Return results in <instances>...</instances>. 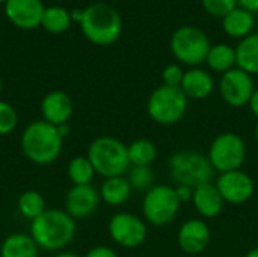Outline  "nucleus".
<instances>
[{
  "label": "nucleus",
  "mask_w": 258,
  "mask_h": 257,
  "mask_svg": "<svg viewBox=\"0 0 258 257\" xmlns=\"http://www.w3.org/2000/svg\"><path fill=\"white\" fill-rule=\"evenodd\" d=\"M76 220L65 211L47 209L30 223V236L45 251H62L76 236Z\"/></svg>",
  "instance_id": "obj_1"
},
{
  "label": "nucleus",
  "mask_w": 258,
  "mask_h": 257,
  "mask_svg": "<svg viewBox=\"0 0 258 257\" xmlns=\"http://www.w3.org/2000/svg\"><path fill=\"white\" fill-rule=\"evenodd\" d=\"M20 144L24 156L32 164L48 165L60 156L63 139L56 126H51L44 120H38L26 126Z\"/></svg>",
  "instance_id": "obj_2"
},
{
  "label": "nucleus",
  "mask_w": 258,
  "mask_h": 257,
  "mask_svg": "<svg viewBox=\"0 0 258 257\" xmlns=\"http://www.w3.org/2000/svg\"><path fill=\"white\" fill-rule=\"evenodd\" d=\"M83 35L97 45L113 44L122 30V20L118 11L107 3H95L83 11L80 20Z\"/></svg>",
  "instance_id": "obj_3"
},
{
  "label": "nucleus",
  "mask_w": 258,
  "mask_h": 257,
  "mask_svg": "<svg viewBox=\"0 0 258 257\" xmlns=\"http://www.w3.org/2000/svg\"><path fill=\"white\" fill-rule=\"evenodd\" d=\"M98 176L107 179L124 176L130 168L127 145L113 136H98L88 148L86 155Z\"/></svg>",
  "instance_id": "obj_4"
},
{
  "label": "nucleus",
  "mask_w": 258,
  "mask_h": 257,
  "mask_svg": "<svg viewBox=\"0 0 258 257\" xmlns=\"http://www.w3.org/2000/svg\"><path fill=\"white\" fill-rule=\"evenodd\" d=\"M168 170L175 185H187L192 188L212 182L215 173L207 155L194 150L175 151L168 161Z\"/></svg>",
  "instance_id": "obj_5"
},
{
  "label": "nucleus",
  "mask_w": 258,
  "mask_h": 257,
  "mask_svg": "<svg viewBox=\"0 0 258 257\" xmlns=\"http://www.w3.org/2000/svg\"><path fill=\"white\" fill-rule=\"evenodd\" d=\"M189 106V98L181 88L160 85L148 97L147 112L150 118L160 126H172L178 123Z\"/></svg>",
  "instance_id": "obj_6"
},
{
  "label": "nucleus",
  "mask_w": 258,
  "mask_h": 257,
  "mask_svg": "<svg viewBox=\"0 0 258 257\" xmlns=\"http://www.w3.org/2000/svg\"><path fill=\"white\" fill-rule=\"evenodd\" d=\"M212 42L207 33L195 26H181L171 36V52L184 65L198 67L206 62Z\"/></svg>",
  "instance_id": "obj_7"
},
{
  "label": "nucleus",
  "mask_w": 258,
  "mask_h": 257,
  "mask_svg": "<svg viewBox=\"0 0 258 257\" xmlns=\"http://www.w3.org/2000/svg\"><path fill=\"white\" fill-rule=\"evenodd\" d=\"M246 144L245 139L234 132L219 133L209 147L207 158L215 171L219 174L242 170L246 161Z\"/></svg>",
  "instance_id": "obj_8"
},
{
  "label": "nucleus",
  "mask_w": 258,
  "mask_h": 257,
  "mask_svg": "<svg viewBox=\"0 0 258 257\" xmlns=\"http://www.w3.org/2000/svg\"><path fill=\"white\" fill-rule=\"evenodd\" d=\"M180 200L171 185H154L142 200V215L147 224L162 227L169 224L180 211Z\"/></svg>",
  "instance_id": "obj_9"
},
{
  "label": "nucleus",
  "mask_w": 258,
  "mask_h": 257,
  "mask_svg": "<svg viewBox=\"0 0 258 257\" xmlns=\"http://www.w3.org/2000/svg\"><path fill=\"white\" fill-rule=\"evenodd\" d=\"M110 239L122 248H138L148 238L147 221L132 212H116L107 224Z\"/></svg>",
  "instance_id": "obj_10"
},
{
  "label": "nucleus",
  "mask_w": 258,
  "mask_h": 257,
  "mask_svg": "<svg viewBox=\"0 0 258 257\" xmlns=\"http://www.w3.org/2000/svg\"><path fill=\"white\" fill-rule=\"evenodd\" d=\"M218 88L222 100L233 108L246 106L255 91L252 76L237 67L221 76Z\"/></svg>",
  "instance_id": "obj_11"
},
{
  "label": "nucleus",
  "mask_w": 258,
  "mask_h": 257,
  "mask_svg": "<svg viewBox=\"0 0 258 257\" xmlns=\"http://www.w3.org/2000/svg\"><path fill=\"white\" fill-rule=\"evenodd\" d=\"M225 203L243 204L249 201L255 194L254 179L243 170H234L219 174L215 182Z\"/></svg>",
  "instance_id": "obj_12"
},
{
  "label": "nucleus",
  "mask_w": 258,
  "mask_h": 257,
  "mask_svg": "<svg viewBox=\"0 0 258 257\" xmlns=\"http://www.w3.org/2000/svg\"><path fill=\"white\" fill-rule=\"evenodd\" d=\"M212 232L209 224L203 218H189L184 221L177 233V242L183 253L189 256H198L209 247Z\"/></svg>",
  "instance_id": "obj_13"
},
{
  "label": "nucleus",
  "mask_w": 258,
  "mask_h": 257,
  "mask_svg": "<svg viewBox=\"0 0 258 257\" xmlns=\"http://www.w3.org/2000/svg\"><path fill=\"white\" fill-rule=\"evenodd\" d=\"M100 192L92 185H73L65 197V212L73 220L91 217L100 204Z\"/></svg>",
  "instance_id": "obj_14"
},
{
  "label": "nucleus",
  "mask_w": 258,
  "mask_h": 257,
  "mask_svg": "<svg viewBox=\"0 0 258 257\" xmlns=\"http://www.w3.org/2000/svg\"><path fill=\"white\" fill-rule=\"evenodd\" d=\"M5 11L17 27L33 29L41 24L45 9L41 0H6Z\"/></svg>",
  "instance_id": "obj_15"
},
{
  "label": "nucleus",
  "mask_w": 258,
  "mask_h": 257,
  "mask_svg": "<svg viewBox=\"0 0 258 257\" xmlns=\"http://www.w3.org/2000/svg\"><path fill=\"white\" fill-rule=\"evenodd\" d=\"M73 101L70 95L63 91H51L47 95H44L41 101L42 120L56 127L68 124L70 118L73 117Z\"/></svg>",
  "instance_id": "obj_16"
},
{
  "label": "nucleus",
  "mask_w": 258,
  "mask_h": 257,
  "mask_svg": "<svg viewBox=\"0 0 258 257\" xmlns=\"http://www.w3.org/2000/svg\"><path fill=\"white\" fill-rule=\"evenodd\" d=\"M192 206L203 220H213L224 211L225 201L213 182L203 183L194 189Z\"/></svg>",
  "instance_id": "obj_17"
},
{
  "label": "nucleus",
  "mask_w": 258,
  "mask_h": 257,
  "mask_svg": "<svg viewBox=\"0 0 258 257\" xmlns=\"http://www.w3.org/2000/svg\"><path fill=\"white\" fill-rule=\"evenodd\" d=\"M180 88L189 100H206L215 91V79L207 70L194 67L184 73Z\"/></svg>",
  "instance_id": "obj_18"
},
{
  "label": "nucleus",
  "mask_w": 258,
  "mask_h": 257,
  "mask_svg": "<svg viewBox=\"0 0 258 257\" xmlns=\"http://www.w3.org/2000/svg\"><path fill=\"white\" fill-rule=\"evenodd\" d=\"M98 192H100V198L106 204L118 208L130 200L133 189L125 176H115V177L104 179Z\"/></svg>",
  "instance_id": "obj_19"
},
{
  "label": "nucleus",
  "mask_w": 258,
  "mask_h": 257,
  "mask_svg": "<svg viewBox=\"0 0 258 257\" xmlns=\"http://www.w3.org/2000/svg\"><path fill=\"white\" fill-rule=\"evenodd\" d=\"M39 247L30 233H11L0 245V257H38Z\"/></svg>",
  "instance_id": "obj_20"
},
{
  "label": "nucleus",
  "mask_w": 258,
  "mask_h": 257,
  "mask_svg": "<svg viewBox=\"0 0 258 257\" xmlns=\"http://www.w3.org/2000/svg\"><path fill=\"white\" fill-rule=\"evenodd\" d=\"M254 23H255L254 14H251L249 11L240 8V6H237L236 9H233L222 18L224 32L228 36L239 38V39H243L245 36L251 35V32L254 29Z\"/></svg>",
  "instance_id": "obj_21"
},
{
  "label": "nucleus",
  "mask_w": 258,
  "mask_h": 257,
  "mask_svg": "<svg viewBox=\"0 0 258 257\" xmlns=\"http://www.w3.org/2000/svg\"><path fill=\"white\" fill-rule=\"evenodd\" d=\"M237 68L248 74H258V33H251L240 39L236 47Z\"/></svg>",
  "instance_id": "obj_22"
},
{
  "label": "nucleus",
  "mask_w": 258,
  "mask_h": 257,
  "mask_svg": "<svg viewBox=\"0 0 258 257\" xmlns=\"http://www.w3.org/2000/svg\"><path fill=\"white\" fill-rule=\"evenodd\" d=\"M130 167H151L157 159V145L147 139L139 138L127 145Z\"/></svg>",
  "instance_id": "obj_23"
},
{
  "label": "nucleus",
  "mask_w": 258,
  "mask_h": 257,
  "mask_svg": "<svg viewBox=\"0 0 258 257\" xmlns=\"http://www.w3.org/2000/svg\"><path fill=\"white\" fill-rule=\"evenodd\" d=\"M206 62L210 67V70L224 74L237 67L236 48H233L228 44H215L210 47Z\"/></svg>",
  "instance_id": "obj_24"
},
{
  "label": "nucleus",
  "mask_w": 258,
  "mask_h": 257,
  "mask_svg": "<svg viewBox=\"0 0 258 257\" xmlns=\"http://www.w3.org/2000/svg\"><path fill=\"white\" fill-rule=\"evenodd\" d=\"M17 209H18V212L24 218L33 221L35 218H38L39 215H42L48 208H47L45 198L42 197L41 192H38L35 189H29V191H24L18 197V200H17Z\"/></svg>",
  "instance_id": "obj_25"
},
{
  "label": "nucleus",
  "mask_w": 258,
  "mask_h": 257,
  "mask_svg": "<svg viewBox=\"0 0 258 257\" xmlns=\"http://www.w3.org/2000/svg\"><path fill=\"white\" fill-rule=\"evenodd\" d=\"M67 174L73 185H91L97 173L88 156H74L67 165Z\"/></svg>",
  "instance_id": "obj_26"
},
{
  "label": "nucleus",
  "mask_w": 258,
  "mask_h": 257,
  "mask_svg": "<svg viewBox=\"0 0 258 257\" xmlns=\"http://www.w3.org/2000/svg\"><path fill=\"white\" fill-rule=\"evenodd\" d=\"M70 23H71L70 12L65 11L63 8H57V6L45 9L44 15H42V20H41L42 27L50 33H62V32H65L68 29Z\"/></svg>",
  "instance_id": "obj_27"
},
{
  "label": "nucleus",
  "mask_w": 258,
  "mask_h": 257,
  "mask_svg": "<svg viewBox=\"0 0 258 257\" xmlns=\"http://www.w3.org/2000/svg\"><path fill=\"white\" fill-rule=\"evenodd\" d=\"M127 180L133 191L147 192L154 186V171L151 167H130L127 171Z\"/></svg>",
  "instance_id": "obj_28"
},
{
  "label": "nucleus",
  "mask_w": 258,
  "mask_h": 257,
  "mask_svg": "<svg viewBox=\"0 0 258 257\" xmlns=\"http://www.w3.org/2000/svg\"><path fill=\"white\" fill-rule=\"evenodd\" d=\"M18 126V114L6 101L0 100V136L12 133Z\"/></svg>",
  "instance_id": "obj_29"
},
{
  "label": "nucleus",
  "mask_w": 258,
  "mask_h": 257,
  "mask_svg": "<svg viewBox=\"0 0 258 257\" xmlns=\"http://www.w3.org/2000/svg\"><path fill=\"white\" fill-rule=\"evenodd\" d=\"M201 3L206 12L221 18H224L228 12H231L239 6L237 0H201Z\"/></svg>",
  "instance_id": "obj_30"
},
{
  "label": "nucleus",
  "mask_w": 258,
  "mask_h": 257,
  "mask_svg": "<svg viewBox=\"0 0 258 257\" xmlns=\"http://www.w3.org/2000/svg\"><path fill=\"white\" fill-rule=\"evenodd\" d=\"M184 73L186 71L178 64H169V65H166L163 68V71H162L163 85L180 88L181 86V82H183V77H184Z\"/></svg>",
  "instance_id": "obj_31"
},
{
  "label": "nucleus",
  "mask_w": 258,
  "mask_h": 257,
  "mask_svg": "<svg viewBox=\"0 0 258 257\" xmlns=\"http://www.w3.org/2000/svg\"><path fill=\"white\" fill-rule=\"evenodd\" d=\"M83 257H118L116 251L107 245H97L91 248Z\"/></svg>",
  "instance_id": "obj_32"
},
{
  "label": "nucleus",
  "mask_w": 258,
  "mask_h": 257,
  "mask_svg": "<svg viewBox=\"0 0 258 257\" xmlns=\"http://www.w3.org/2000/svg\"><path fill=\"white\" fill-rule=\"evenodd\" d=\"M175 194L180 200V203H189L192 201V197H194V189L192 186H187V185H175Z\"/></svg>",
  "instance_id": "obj_33"
},
{
  "label": "nucleus",
  "mask_w": 258,
  "mask_h": 257,
  "mask_svg": "<svg viewBox=\"0 0 258 257\" xmlns=\"http://www.w3.org/2000/svg\"><path fill=\"white\" fill-rule=\"evenodd\" d=\"M237 5L246 11H249L251 14L258 12V0H237Z\"/></svg>",
  "instance_id": "obj_34"
},
{
  "label": "nucleus",
  "mask_w": 258,
  "mask_h": 257,
  "mask_svg": "<svg viewBox=\"0 0 258 257\" xmlns=\"http://www.w3.org/2000/svg\"><path fill=\"white\" fill-rule=\"evenodd\" d=\"M248 106H249V111L252 112V115H254L255 118H258V89L257 88H255L254 94L251 95Z\"/></svg>",
  "instance_id": "obj_35"
},
{
  "label": "nucleus",
  "mask_w": 258,
  "mask_h": 257,
  "mask_svg": "<svg viewBox=\"0 0 258 257\" xmlns=\"http://www.w3.org/2000/svg\"><path fill=\"white\" fill-rule=\"evenodd\" d=\"M57 132H59V135L62 136V139H65V138L70 135L71 127H70V124H62V126H57Z\"/></svg>",
  "instance_id": "obj_36"
},
{
  "label": "nucleus",
  "mask_w": 258,
  "mask_h": 257,
  "mask_svg": "<svg viewBox=\"0 0 258 257\" xmlns=\"http://www.w3.org/2000/svg\"><path fill=\"white\" fill-rule=\"evenodd\" d=\"M53 257H80L77 253H73V251H59L56 256Z\"/></svg>",
  "instance_id": "obj_37"
},
{
  "label": "nucleus",
  "mask_w": 258,
  "mask_h": 257,
  "mask_svg": "<svg viewBox=\"0 0 258 257\" xmlns=\"http://www.w3.org/2000/svg\"><path fill=\"white\" fill-rule=\"evenodd\" d=\"M245 257H258V247L251 248V250L245 254Z\"/></svg>",
  "instance_id": "obj_38"
},
{
  "label": "nucleus",
  "mask_w": 258,
  "mask_h": 257,
  "mask_svg": "<svg viewBox=\"0 0 258 257\" xmlns=\"http://www.w3.org/2000/svg\"><path fill=\"white\" fill-rule=\"evenodd\" d=\"M255 139H257V142H258V123H257V126H255Z\"/></svg>",
  "instance_id": "obj_39"
},
{
  "label": "nucleus",
  "mask_w": 258,
  "mask_h": 257,
  "mask_svg": "<svg viewBox=\"0 0 258 257\" xmlns=\"http://www.w3.org/2000/svg\"><path fill=\"white\" fill-rule=\"evenodd\" d=\"M2 88H3V83H2V77H0V92H2Z\"/></svg>",
  "instance_id": "obj_40"
},
{
  "label": "nucleus",
  "mask_w": 258,
  "mask_h": 257,
  "mask_svg": "<svg viewBox=\"0 0 258 257\" xmlns=\"http://www.w3.org/2000/svg\"><path fill=\"white\" fill-rule=\"evenodd\" d=\"M2 2H6V0H0V3H2Z\"/></svg>",
  "instance_id": "obj_41"
}]
</instances>
